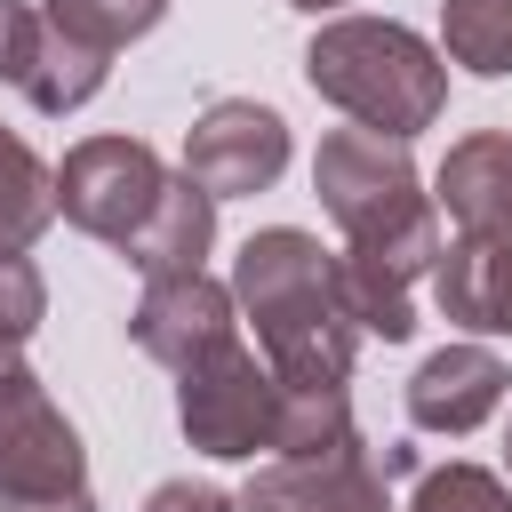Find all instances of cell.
Segmentation results:
<instances>
[{"mask_svg":"<svg viewBox=\"0 0 512 512\" xmlns=\"http://www.w3.org/2000/svg\"><path fill=\"white\" fill-rule=\"evenodd\" d=\"M40 16L24 8V0H0V80H16L24 88V72H32V56H40Z\"/></svg>","mask_w":512,"mask_h":512,"instance_id":"44dd1931","label":"cell"},{"mask_svg":"<svg viewBox=\"0 0 512 512\" xmlns=\"http://www.w3.org/2000/svg\"><path fill=\"white\" fill-rule=\"evenodd\" d=\"M504 384L512 376H504V360L488 344H440L408 376V424L440 432V440H464V432H480L504 408Z\"/></svg>","mask_w":512,"mask_h":512,"instance_id":"30bf717a","label":"cell"},{"mask_svg":"<svg viewBox=\"0 0 512 512\" xmlns=\"http://www.w3.org/2000/svg\"><path fill=\"white\" fill-rule=\"evenodd\" d=\"M304 80L312 96H328L352 128H376V136H416L440 120L448 104V64L432 40H416L408 24L392 16H336L312 32L304 48Z\"/></svg>","mask_w":512,"mask_h":512,"instance_id":"3957f363","label":"cell"},{"mask_svg":"<svg viewBox=\"0 0 512 512\" xmlns=\"http://www.w3.org/2000/svg\"><path fill=\"white\" fill-rule=\"evenodd\" d=\"M432 296L472 336H512V232H456L432 264Z\"/></svg>","mask_w":512,"mask_h":512,"instance_id":"8fae6325","label":"cell"},{"mask_svg":"<svg viewBox=\"0 0 512 512\" xmlns=\"http://www.w3.org/2000/svg\"><path fill=\"white\" fill-rule=\"evenodd\" d=\"M232 304L256 320V344L280 384H344L352 376L360 320L344 304L336 256L312 232H296V224L248 232L232 256Z\"/></svg>","mask_w":512,"mask_h":512,"instance_id":"6da1fadb","label":"cell"},{"mask_svg":"<svg viewBox=\"0 0 512 512\" xmlns=\"http://www.w3.org/2000/svg\"><path fill=\"white\" fill-rule=\"evenodd\" d=\"M408 512H512V488L480 464H432L408 496Z\"/></svg>","mask_w":512,"mask_h":512,"instance_id":"d6986e66","label":"cell"},{"mask_svg":"<svg viewBox=\"0 0 512 512\" xmlns=\"http://www.w3.org/2000/svg\"><path fill=\"white\" fill-rule=\"evenodd\" d=\"M288 8H304V16H336V8H352V0H288Z\"/></svg>","mask_w":512,"mask_h":512,"instance_id":"cb8c5ba5","label":"cell"},{"mask_svg":"<svg viewBox=\"0 0 512 512\" xmlns=\"http://www.w3.org/2000/svg\"><path fill=\"white\" fill-rule=\"evenodd\" d=\"M504 464H512V432H504Z\"/></svg>","mask_w":512,"mask_h":512,"instance_id":"d4e9b609","label":"cell"},{"mask_svg":"<svg viewBox=\"0 0 512 512\" xmlns=\"http://www.w3.org/2000/svg\"><path fill=\"white\" fill-rule=\"evenodd\" d=\"M16 512H96V496L80 488V496H56V504H16Z\"/></svg>","mask_w":512,"mask_h":512,"instance_id":"603a6c76","label":"cell"},{"mask_svg":"<svg viewBox=\"0 0 512 512\" xmlns=\"http://www.w3.org/2000/svg\"><path fill=\"white\" fill-rule=\"evenodd\" d=\"M288 168V120L256 96H216L192 128H184V176L216 200H248L272 192Z\"/></svg>","mask_w":512,"mask_h":512,"instance_id":"52a82bcc","label":"cell"},{"mask_svg":"<svg viewBox=\"0 0 512 512\" xmlns=\"http://www.w3.org/2000/svg\"><path fill=\"white\" fill-rule=\"evenodd\" d=\"M128 336H136V352H152L160 368L184 376V368L216 360L224 344H240V304H232V288L208 280V272L144 280V304L128 312Z\"/></svg>","mask_w":512,"mask_h":512,"instance_id":"ba28073f","label":"cell"},{"mask_svg":"<svg viewBox=\"0 0 512 512\" xmlns=\"http://www.w3.org/2000/svg\"><path fill=\"white\" fill-rule=\"evenodd\" d=\"M88 488V448L72 416L48 400V384L24 368L16 344H0V504H56Z\"/></svg>","mask_w":512,"mask_h":512,"instance_id":"277c9868","label":"cell"},{"mask_svg":"<svg viewBox=\"0 0 512 512\" xmlns=\"http://www.w3.org/2000/svg\"><path fill=\"white\" fill-rule=\"evenodd\" d=\"M440 48L472 80L512 72V0H440Z\"/></svg>","mask_w":512,"mask_h":512,"instance_id":"e0dca14e","label":"cell"},{"mask_svg":"<svg viewBox=\"0 0 512 512\" xmlns=\"http://www.w3.org/2000/svg\"><path fill=\"white\" fill-rule=\"evenodd\" d=\"M40 320H48V280H40V264L16 256V248H0V344H24Z\"/></svg>","mask_w":512,"mask_h":512,"instance_id":"ffe728a7","label":"cell"},{"mask_svg":"<svg viewBox=\"0 0 512 512\" xmlns=\"http://www.w3.org/2000/svg\"><path fill=\"white\" fill-rule=\"evenodd\" d=\"M104 80H112V56H96V48L64 40V32H40V56H32V72H24V104L48 112V120H64V112H80Z\"/></svg>","mask_w":512,"mask_h":512,"instance_id":"2e32d148","label":"cell"},{"mask_svg":"<svg viewBox=\"0 0 512 512\" xmlns=\"http://www.w3.org/2000/svg\"><path fill=\"white\" fill-rule=\"evenodd\" d=\"M48 216H56V176L40 168V152L16 128H0V248L24 256L48 232Z\"/></svg>","mask_w":512,"mask_h":512,"instance_id":"9a60e30c","label":"cell"},{"mask_svg":"<svg viewBox=\"0 0 512 512\" xmlns=\"http://www.w3.org/2000/svg\"><path fill=\"white\" fill-rule=\"evenodd\" d=\"M160 16H168V0H48L40 24L64 32V40H80V48H96V56H112V48L144 40Z\"/></svg>","mask_w":512,"mask_h":512,"instance_id":"ac0fdd59","label":"cell"},{"mask_svg":"<svg viewBox=\"0 0 512 512\" xmlns=\"http://www.w3.org/2000/svg\"><path fill=\"white\" fill-rule=\"evenodd\" d=\"M160 192H168V168L144 136H80L56 168V216L112 248L136 240V224L160 208Z\"/></svg>","mask_w":512,"mask_h":512,"instance_id":"5b68a950","label":"cell"},{"mask_svg":"<svg viewBox=\"0 0 512 512\" xmlns=\"http://www.w3.org/2000/svg\"><path fill=\"white\" fill-rule=\"evenodd\" d=\"M432 200L464 232H512V136L504 128H480V136L448 144V160L432 176Z\"/></svg>","mask_w":512,"mask_h":512,"instance_id":"7c38bea8","label":"cell"},{"mask_svg":"<svg viewBox=\"0 0 512 512\" xmlns=\"http://www.w3.org/2000/svg\"><path fill=\"white\" fill-rule=\"evenodd\" d=\"M312 192L336 216L344 248L384 264V272H400L408 288L440 264V216H432V192H424V176H416L400 136L328 128L320 152H312Z\"/></svg>","mask_w":512,"mask_h":512,"instance_id":"7a4b0ae2","label":"cell"},{"mask_svg":"<svg viewBox=\"0 0 512 512\" xmlns=\"http://www.w3.org/2000/svg\"><path fill=\"white\" fill-rule=\"evenodd\" d=\"M144 512H240V496H224V488H208V480H160V488L144 496Z\"/></svg>","mask_w":512,"mask_h":512,"instance_id":"7402d4cb","label":"cell"},{"mask_svg":"<svg viewBox=\"0 0 512 512\" xmlns=\"http://www.w3.org/2000/svg\"><path fill=\"white\" fill-rule=\"evenodd\" d=\"M216 248V192H200L192 176H168V192H160V208L136 224V240L120 248L144 280H184V272H200V256Z\"/></svg>","mask_w":512,"mask_h":512,"instance_id":"4fadbf2b","label":"cell"},{"mask_svg":"<svg viewBox=\"0 0 512 512\" xmlns=\"http://www.w3.org/2000/svg\"><path fill=\"white\" fill-rule=\"evenodd\" d=\"M176 424H184V440L200 456H224V464L272 448V424H280V376H272V360H256L248 344H224L216 360L184 368L176 376Z\"/></svg>","mask_w":512,"mask_h":512,"instance_id":"8992f818","label":"cell"},{"mask_svg":"<svg viewBox=\"0 0 512 512\" xmlns=\"http://www.w3.org/2000/svg\"><path fill=\"white\" fill-rule=\"evenodd\" d=\"M352 400L344 384H280V424H272V456H336L352 448Z\"/></svg>","mask_w":512,"mask_h":512,"instance_id":"5bb4252c","label":"cell"},{"mask_svg":"<svg viewBox=\"0 0 512 512\" xmlns=\"http://www.w3.org/2000/svg\"><path fill=\"white\" fill-rule=\"evenodd\" d=\"M240 512H392L384 496V464L368 456V440L336 448V456H272L248 472Z\"/></svg>","mask_w":512,"mask_h":512,"instance_id":"9c48e42d","label":"cell"}]
</instances>
